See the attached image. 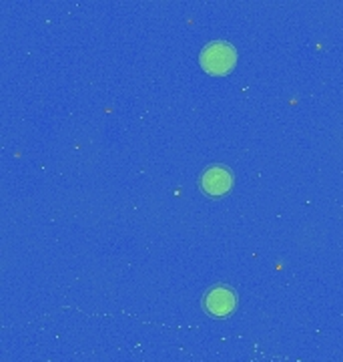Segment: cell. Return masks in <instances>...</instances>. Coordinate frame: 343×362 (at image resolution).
<instances>
[{
    "label": "cell",
    "mask_w": 343,
    "mask_h": 362,
    "mask_svg": "<svg viewBox=\"0 0 343 362\" xmlns=\"http://www.w3.org/2000/svg\"><path fill=\"white\" fill-rule=\"evenodd\" d=\"M199 63L209 75H225L237 63V51L225 40H213L201 51Z\"/></svg>",
    "instance_id": "obj_1"
},
{
    "label": "cell",
    "mask_w": 343,
    "mask_h": 362,
    "mask_svg": "<svg viewBox=\"0 0 343 362\" xmlns=\"http://www.w3.org/2000/svg\"><path fill=\"white\" fill-rule=\"evenodd\" d=\"M205 310L209 312L211 316L223 318L233 314L237 308V292L233 288H229L225 284L213 286L203 298Z\"/></svg>",
    "instance_id": "obj_2"
},
{
    "label": "cell",
    "mask_w": 343,
    "mask_h": 362,
    "mask_svg": "<svg viewBox=\"0 0 343 362\" xmlns=\"http://www.w3.org/2000/svg\"><path fill=\"white\" fill-rule=\"evenodd\" d=\"M233 185V173L223 165H211L201 175V189L211 197L225 195Z\"/></svg>",
    "instance_id": "obj_3"
}]
</instances>
